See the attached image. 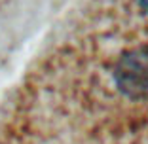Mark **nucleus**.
<instances>
[{
	"mask_svg": "<svg viewBox=\"0 0 148 144\" xmlns=\"http://www.w3.org/2000/svg\"><path fill=\"white\" fill-rule=\"evenodd\" d=\"M133 2H135V6L144 13V15H148V0H133Z\"/></svg>",
	"mask_w": 148,
	"mask_h": 144,
	"instance_id": "f257e3e1",
	"label": "nucleus"
}]
</instances>
